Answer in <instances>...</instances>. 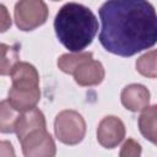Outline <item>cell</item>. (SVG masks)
Masks as SVG:
<instances>
[{
  "label": "cell",
  "mask_w": 157,
  "mask_h": 157,
  "mask_svg": "<svg viewBox=\"0 0 157 157\" xmlns=\"http://www.w3.org/2000/svg\"><path fill=\"white\" fill-rule=\"evenodd\" d=\"M102 47L123 58L152 48L157 40V15L147 0H107L99 7Z\"/></svg>",
  "instance_id": "obj_1"
},
{
  "label": "cell",
  "mask_w": 157,
  "mask_h": 157,
  "mask_svg": "<svg viewBox=\"0 0 157 157\" xmlns=\"http://www.w3.org/2000/svg\"><path fill=\"white\" fill-rule=\"evenodd\" d=\"M54 29L59 42L71 53L83 52L98 31L96 15L85 5L67 2L60 7L54 18Z\"/></svg>",
  "instance_id": "obj_2"
},
{
  "label": "cell",
  "mask_w": 157,
  "mask_h": 157,
  "mask_svg": "<svg viewBox=\"0 0 157 157\" xmlns=\"http://www.w3.org/2000/svg\"><path fill=\"white\" fill-rule=\"evenodd\" d=\"M15 132L26 157H53L56 153V146L52 135L47 130V121L43 112L37 107L21 112L16 124Z\"/></svg>",
  "instance_id": "obj_3"
},
{
  "label": "cell",
  "mask_w": 157,
  "mask_h": 157,
  "mask_svg": "<svg viewBox=\"0 0 157 157\" xmlns=\"http://www.w3.org/2000/svg\"><path fill=\"white\" fill-rule=\"evenodd\" d=\"M54 132L56 139L64 145H77L86 135V121L83 117L76 110H61L55 117Z\"/></svg>",
  "instance_id": "obj_4"
},
{
  "label": "cell",
  "mask_w": 157,
  "mask_h": 157,
  "mask_svg": "<svg viewBox=\"0 0 157 157\" xmlns=\"http://www.w3.org/2000/svg\"><path fill=\"white\" fill-rule=\"evenodd\" d=\"M49 10L43 0H18L13 10V20L18 29L33 31L48 20Z\"/></svg>",
  "instance_id": "obj_5"
},
{
  "label": "cell",
  "mask_w": 157,
  "mask_h": 157,
  "mask_svg": "<svg viewBox=\"0 0 157 157\" xmlns=\"http://www.w3.org/2000/svg\"><path fill=\"white\" fill-rule=\"evenodd\" d=\"M125 125L115 115L104 117L97 128V141L104 148H115L125 137Z\"/></svg>",
  "instance_id": "obj_6"
},
{
  "label": "cell",
  "mask_w": 157,
  "mask_h": 157,
  "mask_svg": "<svg viewBox=\"0 0 157 157\" xmlns=\"http://www.w3.org/2000/svg\"><path fill=\"white\" fill-rule=\"evenodd\" d=\"M74 80L78 86L91 87L102 83L105 77V70L101 61L94 60L93 56L83 60L72 72Z\"/></svg>",
  "instance_id": "obj_7"
},
{
  "label": "cell",
  "mask_w": 157,
  "mask_h": 157,
  "mask_svg": "<svg viewBox=\"0 0 157 157\" xmlns=\"http://www.w3.org/2000/svg\"><path fill=\"white\" fill-rule=\"evenodd\" d=\"M11 87L18 90L39 88V74L32 64L27 61H17L11 72Z\"/></svg>",
  "instance_id": "obj_8"
},
{
  "label": "cell",
  "mask_w": 157,
  "mask_h": 157,
  "mask_svg": "<svg viewBox=\"0 0 157 157\" xmlns=\"http://www.w3.org/2000/svg\"><path fill=\"white\" fill-rule=\"evenodd\" d=\"M150 91L141 83H130L125 86L120 93L121 104L130 112H141L150 104Z\"/></svg>",
  "instance_id": "obj_9"
},
{
  "label": "cell",
  "mask_w": 157,
  "mask_h": 157,
  "mask_svg": "<svg viewBox=\"0 0 157 157\" xmlns=\"http://www.w3.org/2000/svg\"><path fill=\"white\" fill-rule=\"evenodd\" d=\"M7 101L20 113L29 110V109L36 108L37 104L39 103V101H40V90L39 88L18 90V88L10 87V90L7 92Z\"/></svg>",
  "instance_id": "obj_10"
},
{
  "label": "cell",
  "mask_w": 157,
  "mask_h": 157,
  "mask_svg": "<svg viewBox=\"0 0 157 157\" xmlns=\"http://www.w3.org/2000/svg\"><path fill=\"white\" fill-rule=\"evenodd\" d=\"M156 118H157V107L147 105L141 110L139 117V129L142 136L152 144H156Z\"/></svg>",
  "instance_id": "obj_11"
},
{
  "label": "cell",
  "mask_w": 157,
  "mask_h": 157,
  "mask_svg": "<svg viewBox=\"0 0 157 157\" xmlns=\"http://www.w3.org/2000/svg\"><path fill=\"white\" fill-rule=\"evenodd\" d=\"M20 59V47L0 43V76L10 75L12 67Z\"/></svg>",
  "instance_id": "obj_12"
},
{
  "label": "cell",
  "mask_w": 157,
  "mask_h": 157,
  "mask_svg": "<svg viewBox=\"0 0 157 157\" xmlns=\"http://www.w3.org/2000/svg\"><path fill=\"white\" fill-rule=\"evenodd\" d=\"M20 115V112L13 108L7 99L0 101V132L11 134L15 132V124Z\"/></svg>",
  "instance_id": "obj_13"
},
{
  "label": "cell",
  "mask_w": 157,
  "mask_h": 157,
  "mask_svg": "<svg viewBox=\"0 0 157 157\" xmlns=\"http://www.w3.org/2000/svg\"><path fill=\"white\" fill-rule=\"evenodd\" d=\"M93 54L91 52H78V53H71V54H63L58 59V67L69 75H72L74 70L86 59L92 58Z\"/></svg>",
  "instance_id": "obj_14"
},
{
  "label": "cell",
  "mask_w": 157,
  "mask_h": 157,
  "mask_svg": "<svg viewBox=\"0 0 157 157\" xmlns=\"http://www.w3.org/2000/svg\"><path fill=\"white\" fill-rule=\"evenodd\" d=\"M136 70L142 76L156 78V50H151L148 53H145L136 60Z\"/></svg>",
  "instance_id": "obj_15"
},
{
  "label": "cell",
  "mask_w": 157,
  "mask_h": 157,
  "mask_svg": "<svg viewBox=\"0 0 157 157\" xmlns=\"http://www.w3.org/2000/svg\"><path fill=\"white\" fill-rule=\"evenodd\" d=\"M141 155V146L134 139H128L120 151L121 157H139Z\"/></svg>",
  "instance_id": "obj_16"
},
{
  "label": "cell",
  "mask_w": 157,
  "mask_h": 157,
  "mask_svg": "<svg viewBox=\"0 0 157 157\" xmlns=\"http://www.w3.org/2000/svg\"><path fill=\"white\" fill-rule=\"evenodd\" d=\"M11 25H12V20L7 7L0 4V33H4L7 29H10Z\"/></svg>",
  "instance_id": "obj_17"
},
{
  "label": "cell",
  "mask_w": 157,
  "mask_h": 157,
  "mask_svg": "<svg viewBox=\"0 0 157 157\" xmlns=\"http://www.w3.org/2000/svg\"><path fill=\"white\" fill-rule=\"evenodd\" d=\"M0 156L5 157H13L15 156V150L13 146L10 141H1L0 140Z\"/></svg>",
  "instance_id": "obj_18"
},
{
  "label": "cell",
  "mask_w": 157,
  "mask_h": 157,
  "mask_svg": "<svg viewBox=\"0 0 157 157\" xmlns=\"http://www.w3.org/2000/svg\"><path fill=\"white\" fill-rule=\"evenodd\" d=\"M53 1H60V0H53Z\"/></svg>",
  "instance_id": "obj_19"
}]
</instances>
